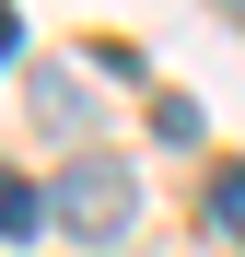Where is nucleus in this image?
<instances>
[{
    "label": "nucleus",
    "mask_w": 245,
    "mask_h": 257,
    "mask_svg": "<svg viewBox=\"0 0 245 257\" xmlns=\"http://www.w3.org/2000/svg\"><path fill=\"white\" fill-rule=\"evenodd\" d=\"M47 222H59V234H82V245L129 234V164H117V152H82L70 176L47 187Z\"/></svg>",
    "instance_id": "nucleus-1"
},
{
    "label": "nucleus",
    "mask_w": 245,
    "mask_h": 257,
    "mask_svg": "<svg viewBox=\"0 0 245 257\" xmlns=\"http://www.w3.org/2000/svg\"><path fill=\"white\" fill-rule=\"evenodd\" d=\"M35 222H47V187H24L12 164H0V234H35Z\"/></svg>",
    "instance_id": "nucleus-2"
},
{
    "label": "nucleus",
    "mask_w": 245,
    "mask_h": 257,
    "mask_svg": "<svg viewBox=\"0 0 245 257\" xmlns=\"http://www.w3.org/2000/svg\"><path fill=\"white\" fill-rule=\"evenodd\" d=\"M210 222H222V234H245V164H222V176H210Z\"/></svg>",
    "instance_id": "nucleus-3"
},
{
    "label": "nucleus",
    "mask_w": 245,
    "mask_h": 257,
    "mask_svg": "<svg viewBox=\"0 0 245 257\" xmlns=\"http://www.w3.org/2000/svg\"><path fill=\"white\" fill-rule=\"evenodd\" d=\"M12 47H24V24H12V0H0V59H12Z\"/></svg>",
    "instance_id": "nucleus-4"
},
{
    "label": "nucleus",
    "mask_w": 245,
    "mask_h": 257,
    "mask_svg": "<svg viewBox=\"0 0 245 257\" xmlns=\"http://www.w3.org/2000/svg\"><path fill=\"white\" fill-rule=\"evenodd\" d=\"M233 12H245V0H233Z\"/></svg>",
    "instance_id": "nucleus-5"
}]
</instances>
